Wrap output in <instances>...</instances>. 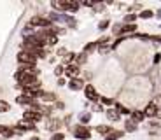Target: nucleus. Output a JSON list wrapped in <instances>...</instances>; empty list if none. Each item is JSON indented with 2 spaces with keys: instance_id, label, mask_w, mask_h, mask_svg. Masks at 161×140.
I'll return each mask as SVG.
<instances>
[{
  "instance_id": "nucleus-31",
  "label": "nucleus",
  "mask_w": 161,
  "mask_h": 140,
  "mask_svg": "<svg viewBox=\"0 0 161 140\" xmlns=\"http://www.w3.org/2000/svg\"><path fill=\"white\" fill-rule=\"evenodd\" d=\"M107 51H110L109 44H103V46H102V48H100V53H102V54H105V53H107Z\"/></svg>"
},
{
  "instance_id": "nucleus-6",
  "label": "nucleus",
  "mask_w": 161,
  "mask_h": 140,
  "mask_svg": "<svg viewBox=\"0 0 161 140\" xmlns=\"http://www.w3.org/2000/svg\"><path fill=\"white\" fill-rule=\"evenodd\" d=\"M40 117H42V114L40 112H37V110H25V114H23V119L25 121H30V123H35V121H40Z\"/></svg>"
},
{
  "instance_id": "nucleus-8",
  "label": "nucleus",
  "mask_w": 161,
  "mask_h": 140,
  "mask_svg": "<svg viewBox=\"0 0 161 140\" xmlns=\"http://www.w3.org/2000/svg\"><path fill=\"white\" fill-rule=\"evenodd\" d=\"M144 112H145V116L147 117H154V116H158L159 109H158L156 102H151V104H147V107L144 109Z\"/></svg>"
},
{
  "instance_id": "nucleus-2",
  "label": "nucleus",
  "mask_w": 161,
  "mask_h": 140,
  "mask_svg": "<svg viewBox=\"0 0 161 140\" xmlns=\"http://www.w3.org/2000/svg\"><path fill=\"white\" fill-rule=\"evenodd\" d=\"M53 7L63 9V11H70V12H75L77 9H79V4H77V2H72V0H61V2H53Z\"/></svg>"
},
{
  "instance_id": "nucleus-19",
  "label": "nucleus",
  "mask_w": 161,
  "mask_h": 140,
  "mask_svg": "<svg viewBox=\"0 0 161 140\" xmlns=\"http://www.w3.org/2000/svg\"><path fill=\"white\" fill-rule=\"evenodd\" d=\"M153 16H156L153 11H149V9H145V11H142L140 14H138V18H142V20H149V18H153Z\"/></svg>"
},
{
  "instance_id": "nucleus-4",
  "label": "nucleus",
  "mask_w": 161,
  "mask_h": 140,
  "mask_svg": "<svg viewBox=\"0 0 161 140\" xmlns=\"http://www.w3.org/2000/svg\"><path fill=\"white\" fill-rule=\"evenodd\" d=\"M35 60H37V56L30 54V53H26V51L18 53V61H19L21 65H35Z\"/></svg>"
},
{
  "instance_id": "nucleus-21",
  "label": "nucleus",
  "mask_w": 161,
  "mask_h": 140,
  "mask_svg": "<svg viewBox=\"0 0 161 140\" xmlns=\"http://www.w3.org/2000/svg\"><path fill=\"white\" fill-rule=\"evenodd\" d=\"M137 130V123L133 119H128L126 121V132H135Z\"/></svg>"
},
{
  "instance_id": "nucleus-3",
  "label": "nucleus",
  "mask_w": 161,
  "mask_h": 140,
  "mask_svg": "<svg viewBox=\"0 0 161 140\" xmlns=\"http://www.w3.org/2000/svg\"><path fill=\"white\" fill-rule=\"evenodd\" d=\"M51 23H53V21L49 20V18L32 16V18H30V23H28V25H32V26H42V28H46V30H47V28L51 26Z\"/></svg>"
},
{
  "instance_id": "nucleus-17",
  "label": "nucleus",
  "mask_w": 161,
  "mask_h": 140,
  "mask_svg": "<svg viewBox=\"0 0 161 140\" xmlns=\"http://www.w3.org/2000/svg\"><path fill=\"white\" fill-rule=\"evenodd\" d=\"M135 30H137V25H135V23H133V25H125V26L121 28V32H123V33H133Z\"/></svg>"
},
{
  "instance_id": "nucleus-22",
  "label": "nucleus",
  "mask_w": 161,
  "mask_h": 140,
  "mask_svg": "<svg viewBox=\"0 0 161 140\" xmlns=\"http://www.w3.org/2000/svg\"><path fill=\"white\" fill-rule=\"evenodd\" d=\"M97 132L98 133H103V135H105V133L109 135V133H112V128H110V126H98Z\"/></svg>"
},
{
  "instance_id": "nucleus-20",
  "label": "nucleus",
  "mask_w": 161,
  "mask_h": 140,
  "mask_svg": "<svg viewBox=\"0 0 161 140\" xmlns=\"http://www.w3.org/2000/svg\"><path fill=\"white\" fill-rule=\"evenodd\" d=\"M121 137H123V132H112L105 137V140H117V138H121Z\"/></svg>"
},
{
  "instance_id": "nucleus-33",
  "label": "nucleus",
  "mask_w": 161,
  "mask_h": 140,
  "mask_svg": "<svg viewBox=\"0 0 161 140\" xmlns=\"http://www.w3.org/2000/svg\"><path fill=\"white\" fill-rule=\"evenodd\" d=\"M102 102H103L105 105H110L112 104V98H102Z\"/></svg>"
},
{
  "instance_id": "nucleus-12",
  "label": "nucleus",
  "mask_w": 161,
  "mask_h": 140,
  "mask_svg": "<svg viewBox=\"0 0 161 140\" xmlns=\"http://www.w3.org/2000/svg\"><path fill=\"white\" fill-rule=\"evenodd\" d=\"M18 126V130H19V132H28V130H33L35 128V126H33V123H30V121H19V123L16 124Z\"/></svg>"
},
{
  "instance_id": "nucleus-32",
  "label": "nucleus",
  "mask_w": 161,
  "mask_h": 140,
  "mask_svg": "<svg viewBox=\"0 0 161 140\" xmlns=\"http://www.w3.org/2000/svg\"><path fill=\"white\" fill-rule=\"evenodd\" d=\"M63 138H65V137L61 135V133H54V135H53V138H51V140H63Z\"/></svg>"
},
{
  "instance_id": "nucleus-38",
  "label": "nucleus",
  "mask_w": 161,
  "mask_h": 140,
  "mask_svg": "<svg viewBox=\"0 0 161 140\" xmlns=\"http://www.w3.org/2000/svg\"><path fill=\"white\" fill-rule=\"evenodd\" d=\"M158 116H159V117H161V110H159V114H158Z\"/></svg>"
},
{
  "instance_id": "nucleus-16",
  "label": "nucleus",
  "mask_w": 161,
  "mask_h": 140,
  "mask_svg": "<svg viewBox=\"0 0 161 140\" xmlns=\"http://www.w3.org/2000/svg\"><path fill=\"white\" fill-rule=\"evenodd\" d=\"M116 110L119 112V114H125V116H128V114H131V110H130L126 105H123V104H116Z\"/></svg>"
},
{
  "instance_id": "nucleus-28",
  "label": "nucleus",
  "mask_w": 161,
  "mask_h": 140,
  "mask_svg": "<svg viewBox=\"0 0 161 140\" xmlns=\"http://www.w3.org/2000/svg\"><path fill=\"white\" fill-rule=\"evenodd\" d=\"M89 117H91V116H89V112H84V114H80V116H79V119L82 121V123H88Z\"/></svg>"
},
{
  "instance_id": "nucleus-9",
  "label": "nucleus",
  "mask_w": 161,
  "mask_h": 140,
  "mask_svg": "<svg viewBox=\"0 0 161 140\" xmlns=\"http://www.w3.org/2000/svg\"><path fill=\"white\" fill-rule=\"evenodd\" d=\"M79 72H80V70H79V67H77V65H69V67H67V70H65V74H67L70 79H77Z\"/></svg>"
},
{
  "instance_id": "nucleus-5",
  "label": "nucleus",
  "mask_w": 161,
  "mask_h": 140,
  "mask_svg": "<svg viewBox=\"0 0 161 140\" xmlns=\"http://www.w3.org/2000/svg\"><path fill=\"white\" fill-rule=\"evenodd\" d=\"M84 95H86V98H88V100H91V102L100 100V96H98V93H97V89H95V86H93V84H88V86L84 88Z\"/></svg>"
},
{
  "instance_id": "nucleus-35",
  "label": "nucleus",
  "mask_w": 161,
  "mask_h": 140,
  "mask_svg": "<svg viewBox=\"0 0 161 140\" xmlns=\"http://www.w3.org/2000/svg\"><path fill=\"white\" fill-rule=\"evenodd\" d=\"M58 54H69V53H67V49H58Z\"/></svg>"
},
{
  "instance_id": "nucleus-10",
  "label": "nucleus",
  "mask_w": 161,
  "mask_h": 140,
  "mask_svg": "<svg viewBox=\"0 0 161 140\" xmlns=\"http://www.w3.org/2000/svg\"><path fill=\"white\" fill-rule=\"evenodd\" d=\"M18 104H21V105H37L35 104V98L26 96V95H19V96H18Z\"/></svg>"
},
{
  "instance_id": "nucleus-26",
  "label": "nucleus",
  "mask_w": 161,
  "mask_h": 140,
  "mask_svg": "<svg viewBox=\"0 0 161 140\" xmlns=\"http://www.w3.org/2000/svg\"><path fill=\"white\" fill-rule=\"evenodd\" d=\"M107 26H109V20H102L98 23V30H107Z\"/></svg>"
},
{
  "instance_id": "nucleus-25",
  "label": "nucleus",
  "mask_w": 161,
  "mask_h": 140,
  "mask_svg": "<svg viewBox=\"0 0 161 140\" xmlns=\"http://www.w3.org/2000/svg\"><path fill=\"white\" fill-rule=\"evenodd\" d=\"M77 58V54H74V53H69V54L63 58V63H70V61H74Z\"/></svg>"
},
{
  "instance_id": "nucleus-15",
  "label": "nucleus",
  "mask_w": 161,
  "mask_h": 140,
  "mask_svg": "<svg viewBox=\"0 0 161 140\" xmlns=\"http://www.w3.org/2000/svg\"><path fill=\"white\" fill-rule=\"evenodd\" d=\"M119 116H121V114L116 110V109H109V110H107V117H109L110 121H117V119H119Z\"/></svg>"
},
{
  "instance_id": "nucleus-34",
  "label": "nucleus",
  "mask_w": 161,
  "mask_h": 140,
  "mask_svg": "<svg viewBox=\"0 0 161 140\" xmlns=\"http://www.w3.org/2000/svg\"><path fill=\"white\" fill-rule=\"evenodd\" d=\"M161 61V54L158 53V54H154V63H159Z\"/></svg>"
},
{
  "instance_id": "nucleus-18",
  "label": "nucleus",
  "mask_w": 161,
  "mask_h": 140,
  "mask_svg": "<svg viewBox=\"0 0 161 140\" xmlns=\"http://www.w3.org/2000/svg\"><path fill=\"white\" fill-rule=\"evenodd\" d=\"M9 110H11V104H7L5 100H0V114H5Z\"/></svg>"
},
{
  "instance_id": "nucleus-37",
  "label": "nucleus",
  "mask_w": 161,
  "mask_h": 140,
  "mask_svg": "<svg viewBox=\"0 0 161 140\" xmlns=\"http://www.w3.org/2000/svg\"><path fill=\"white\" fill-rule=\"evenodd\" d=\"M30 140H40V138H39V137H32Z\"/></svg>"
},
{
  "instance_id": "nucleus-36",
  "label": "nucleus",
  "mask_w": 161,
  "mask_h": 140,
  "mask_svg": "<svg viewBox=\"0 0 161 140\" xmlns=\"http://www.w3.org/2000/svg\"><path fill=\"white\" fill-rule=\"evenodd\" d=\"M156 16H158V18H161V9H159V11L156 12Z\"/></svg>"
},
{
  "instance_id": "nucleus-29",
  "label": "nucleus",
  "mask_w": 161,
  "mask_h": 140,
  "mask_svg": "<svg viewBox=\"0 0 161 140\" xmlns=\"http://www.w3.org/2000/svg\"><path fill=\"white\" fill-rule=\"evenodd\" d=\"M77 63H84L86 61V53H80V54H77Z\"/></svg>"
},
{
  "instance_id": "nucleus-30",
  "label": "nucleus",
  "mask_w": 161,
  "mask_h": 140,
  "mask_svg": "<svg viewBox=\"0 0 161 140\" xmlns=\"http://www.w3.org/2000/svg\"><path fill=\"white\" fill-rule=\"evenodd\" d=\"M65 72V68H63V65H58L56 68H54V74H56V76H61V74Z\"/></svg>"
},
{
  "instance_id": "nucleus-27",
  "label": "nucleus",
  "mask_w": 161,
  "mask_h": 140,
  "mask_svg": "<svg viewBox=\"0 0 161 140\" xmlns=\"http://www.w3.org/2000/svg\"><path fill=\"white\" fill-rule=\"evenodd\" d=\"M135 20H137V14H128L125 21H126L128 25H133V21H135Z\"/></svg>"
},
{
  "instance_id": "nucleus-13",
  "label": "nucleus",
  "mask_w": 161,
  "mask_h": 140,
  "mask_svg": "<svg viewBox=\"0 0 161 140\" xmlns=\"http://www.w3.org/2000/svg\"><path fill=\"white\" fill-rule=\"evenodd\" d=\"M145 117H147V116H145L144 110H133L131 112V119L135 121V123H140V121L145 119Z\"/></svg>"
},
{
  "instance_id": "nucleus-14",
  "label": "nucleus",
  "mask_w": 161,
  "mask_h": 140,
  "mask_svg": "<svg viewBox=\"0 0 161 140\" xmlns=\"http://www.w3.org/2000/svg\"><path fill=\"white\" fill-rule=\"evenodd\" d=\"M0 135L5 137V138H9V137L14 135V130L9 128V126H5V124H0Z\"/></svg>"
},
{
  "instance_id": "nucleus-11",
  "label": "nucleus",
  "mask_w": 161,
  "mask_h": 140,
  "mask_svg": "<svg viewBox=\"0 0 161 140\" xmlns=\"http://www.w3.org/2000/svg\"><path fill=\"white\" fill-rule=\"evenodd\" d=\"M82 86H84V82H82V79H79V77H77V79H70V82H69V88L72 89V91H79Z\"/></svg>"
},
{
  "instance_id": "nucleus-24",
  "label": "nucleus",
  "mask_w": 161,
  "mask_h": 140,
  "mask_svg": "<svg viewBox=\"0 0 161 140\" xmlns=\"http://www.w3.org/2000/svg\"><path fill=\"white\" fill-rule=\"evenodd\" d=\"M42 98H44L46 102H54V100H56V95H54V93H44Z\"/></svg>"
},
{
  "instance_id": "nucleus-7",
  "label": "nucleus",
  "mask_w": 161,
  "mask_h": 140,
  "mask_svg": "<svg viewBox=\"0 0 161 140\" xmlns=\"http://www.w3.org/2000/svg\"><path fill=\"white\" fill-rule=\"evenodd\" d=\"M74 135H75V138H80V140H88L89 137H91V132H89L86 126H79V128L74 132Z\"/></svg>"
},
{
  "instance_id": "nucleus-1",
  "label": "nucleus",
  "mask_w": 161,
  "mask_h": 140,
  "mask_svg": "<svg viewBox=\"0 0 161 140\" xmlns=\"http://www.w3.org/2000/svg\"><path fill=\"white\" fill-rule=\"evenodd\" d=\"M14 77H16V81H18L19 84H23L25 88H33V86H39L37 76H32V74H26V72H21V70H18Z\"/></svg>"
},
{
  "instance_id": "nucleus-23",
  "label": "nucleus",
  "mask_w": 161,
  "mask_h": 140,
  "mask_svg": "<svg viewBox=\"0 0 161 140\" xmlns=\"http://www.w3.org/2000/svg\"><path fill=\"white\" fill-rule=\"evenodd\" d=\"M97 48H98V42H89V44L84 48V53H91V51H95Z\"/></svg>"
}]
</instances>
